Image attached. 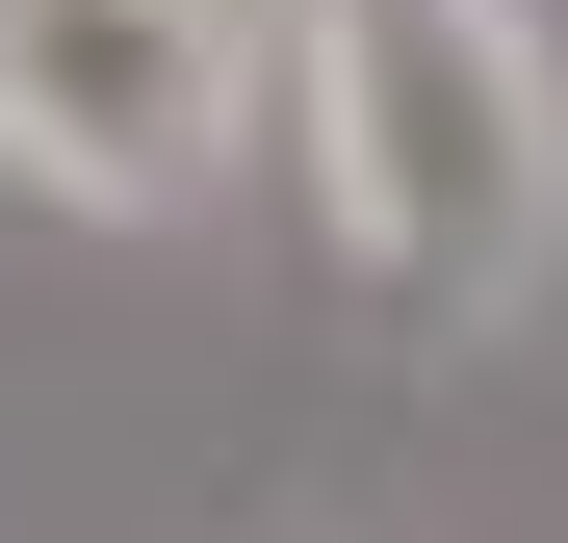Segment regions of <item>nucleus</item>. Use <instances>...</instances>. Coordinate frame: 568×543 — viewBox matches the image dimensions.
<instances>
[{
    "label": "nucleus",
    "instance_id": "nucleus-1",
    "mask_svg": "<svg viewBox=\"0 0 568 543\" xmlns=\"http://www.w3.org/2000/svg\"><path fill=\"white\" fill-rule=\"evenodd\" d=\"M311 208L388 311H517L568 259V52L542 0H311Z\"/></svg>",
    "mask_w": 568,
    "mask_h": 543
},
{
    "label": "nucleus",
    "instance_id": "nucleus-2",
    "mask_svg": "<svg viewBox=\"0 0 568 543\" xmlns=\"http://www.w3.org/2000/svg\"><path fill=\"white\" fill-rule=\"evenodd\" d=\"M258 130V27L233 0H0V181L52 233H181Z\"/></svg>",
    "mask_w": 568,
    "mask_h": 543
},
{
    "label": "nucleus",
    "instance_id": "nucleus-3",
    "mask_svg": "<svg viewBox=\"0 0 568 543\" xmlns=\"http://www.w3.org/2000/svg\"><path fill=\"white\" fill-rule=\"evenodd\" d=\"M233 27H258V0H233Z\"/></svg>",
    "mask_w": 568,
    "mask_h": 543
}]
</instances>
